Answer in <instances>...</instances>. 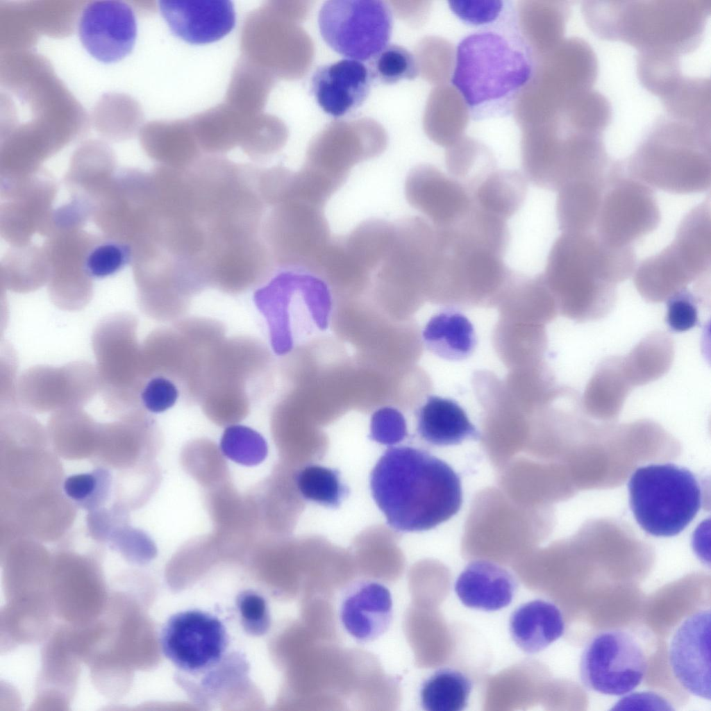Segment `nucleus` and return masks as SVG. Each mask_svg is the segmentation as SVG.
<instances>
[{
	"label": "nucleus",
	"instance_id": "f257e3e1",
	"mask_svg": "<svg viewBox=\"0 0 711 711\" xmlns=\"http://www.w3.org/2000/svg\"><path fill=\"white\" fill-rule=\"evenodd\" d=\"M482 24L458 43L451 76L476 120L509 114L535 69L512 6Z\"/></svg>",
	"mask_w": 711,
	"mask_h": 711
},
{
	"label": "nucleus",
	"instance_id": "f03ea898",
	"mask_svg": "<svg viewBox=\"0 0 711 711\" xmlns=\"http://www.w3.org/2000/svg\"><path fill=\"white\" fill-rule=\"evenodd\" d=\"M374 500L387 524L401 532L432 529L462 503L461 481L446 462L408 446L387 448L370 476Z\"/></svg>",
	"mask_w": 711,
	"mask_h": 711
},
{
	"label": "nucleus",
	"instance_id": "7ed1b4c3",
	"mask_svg": "<svg viewBox=\"0 0 711 711\" xmlns=\"http://www.w3.org/2000/svg\"><path fill=\"white\" fill-rule=\"evenodd\" d=\"M710 10V0L589 1L582 12L602 39L680 57L699 47Z\"/></svg>",
	"mask_w": 711,
	"mask_h": 711
},
{
	"label": "nucleus",
	"instance_id": "20e7f679",
	"mask_svg": "<svg viewBox=\"0 0 711 711\" xmlns=\"http://www.w3.org/2000/svg\"><path fill=\"white\" fill-rule=\"evenodd\" d=\"M633 270L628 249L608 246L590 232L562 233L546 265V275L567 293L573 317L580 322L607 315L616 302V285Z\"/></svg>",
	"mask_w": 711,
	"mask_h": 711
},
{
	"label": "nucleus",
	"instance_id": "39448f33",
	"mask_svg": "<svg viewBox=\"0 0 711 711\" xmlns=\"http://www.w3.org/2000/svg\"><path fill=\"white\" fill-rule=\"evenodd\" d=\"M710 130L666 115L625 164L629 177L650 187L689 194L710 187Z\"/></svg>",
	"mask_w": 711,
	"mask_h": 711
},
{
	"label": "nucleus",
	"instance_id": "423d86ee",
	"mask_svg": "<svg viewBox=\"0 0 711 711\" xmlns=\"http://www.w3.org/2000/svg\"><path fill=\"white\" fill-rule=\"evenodd\" d=\"M630 509L639 526L655 537H672L694 519L702 504L699 480L671 463L637 468L628 482Z\"/></svg>",
	"mask_w": 711,
	"mask_h": 711
},
{
	"label": "nucleus",
	"instance_id": "0eeeda50",
	"mask_svg": "<svg viewBox=\"0 0 711 711\" xmlns=\"http://www.w3.org/2000/svg\"><path fill=\"white\" fill-rule=\"evenodd\" d=\"M269 208L262 234L275 266L315 273L333 238L324 207L285 199Z\"/></svg>",
	"mask_w": 711,
	"mask_h": 711
},
{
	"label": "nucleus",
	"instance_id": "6e6552de",
	"mask_svg": "<svg viewBox=\"0 0 711 711\" xmlns=\"http://www.w3.org/2000/svg\"><path fill=\"white\" fill-rule=\"evenodd\" d=\"M318 25L333 50L362 62L388 44L393 20L390 7L383 1L331 0L321 6Z\"/></svg>",
	"mask_w": 711,
	"mask_h": 711
},
{
	"label": "nucleus",
	"instance_id": "1a4fd4ad",
	"mask_svg": "<svg viewBox=\"0 0 711 711\" xmlns=\"http://www.w3.org/2000/svg\"><path fill=\"white\" fill-rule=\"evenodd\" d=\"M646 669L642 647L630 633L620 629L594 636L584 648L579 664L585 687L611 696L632 692L642 682Z\"/></svg>",
	"mask_w": 711,
	"mask_h": 711
},
{
	"label": "nucleus",
	"instance_id": "9d476101",
	"mask_svg": "<svg viewBox=\"0 0 711 711\" xmlns=\"http://www.w3.org/2000/svg\"><path fill=\"white\" fill-rule=\"evenodd\" d=\"M623 172L609 174L595 224L599 238L616 248L651 233L660 217L651 187Z\"/></svg>",
	"mask_w": 711,
	"mask_h": 711
},
{
	"label": "nucleus",
	"instance_id": "9b49d317",
	"mask_svg": "<svg viewBox=\"0 0 711 711\" xmlns=\"http://www.w3.org/2000/svg\"><path fill=\"white\" fill-rule=\"evenodd\" d=\"M165 658L181 672H208L224 660L229 644L224 624L214 614L190 609L172 614L160 637Z\"/></svg>",
	"mask_w": 711,
	"mask_h": 711
},
{
	"label": "nucleus",
	"instance_id": "f8f14e48",
	"mask_svg": "<svg viewBox=\"0 0 711 711\" xmlns=\"http://www.w3.org/2000/svg\"><path fill=\"white\" fill-rule=\"evenodd\" d=\"M272 2L253 10L242 32V56L271 72L276 78H294L297 61L295 34L299 29Z\"/></svg>",
	"mask_w": 711,
	"mask_h": 711
},
{
	"label": "nucleus",
	"instance_id": "ddd939ff",
	"mask_svg": "<svg viewBox=\"0 0 711 711\" xmlns=\"http://www.w3.org/2000/svg\"><path fill=\"white\" fill-rule=\"evenodd\" d=\"M80 41L95 59L104 63L119 61L133 50L137 34L133 8L117 0L88 3L78 24Z\"/></svg>",
	"mask_w": 711,
	"mask_h": 711
},
{
	"label": "nucleus",
	"instance_id": "4468645a",
	"mask_svg": "<svg viewBox=\"0 0 711 711\" xmlns=\"http://www.w3.org/2000/svg\"><path fill=\"white\" fill-rule=\"evenodd\" d=\"M404 192L408 203L435 228L454 224L474 205L465 185L430 165H419L409 172Z\"/></svg>",
	"mask_w": 711,
	"mask_h": 711
},
{
	"label": "nucleus",
	"instance_id": "2eb2a0df",
	"mask_svg": "<svg viewBox=\"0 0 711 711\" xmlns=\"http://www.w3.org/2000/svg\"><path fill=\"white\" fill-rule=\"evenodd\" d=\"M386 145L387 138L383 131L362 135L324 131L310 144L303 167L340 188L354 166L378 156Z\"/></svg>",
	"mask_w": 711,
	"mask_h": 711
},
{
	"label": "nucleus",
	"instance_id": "dca6fc26",
	"mask_svg": "<svg viewBox=\"0 0 711 711\" xmlns=\"http://www.w3.org/2000/svg\"><path fill=\"white\" fill-rule=\"evenodd\" d=\"M710 610L687 617L674 632L669 662L674 677L689 693L710 700Z\"/></svg>",
	"mask_w": 711,
	"mask_h": 711
},
{
	"label": "nucleus",
	"instance_id": "f3484780",
	"mask_svg": "<svg viewBox=\"0 0 711 711\" xmlns=\"http://www.w3.org/2000/svg\"><path fill=\"white\" fill-rule=\"evenodd\" d=\"M158 6L171 31L190 44L217 41L235 25V7L228 0H161Z\"/></svg>",
	"mask_w": 711,
	"mask_h": 711
},
{
	"label": "nucleus",
	"instance_id": "a211bd4d",
	"mask_svg": "<svg viewBox=\"0 0 711 711\" xmlns=\"http://www.w3.org/2000/svg\"><path fill=\"white\" fill-rule=\"evenodd\" d=\"M339 616L344 630L353 639L359 643L373 642L385 633L392 624V594L378 581H356L344 591Z\"/></svg>",
	"mask_w": 711,
	"mask_h": 711
},
{
	"label": "nucleus",
	"instance_id": "6ab92c4d",
	"mask_svg": "<svg viewBox=\"0 0 711 711\" xmlns=\"http://www.w3.org/2000/svg\"><path fill=\"white\" fill-rule=\"evenodd\" d=\"M371 83L367 65L346 58L318 67L312 76L311 92L326 113L340 117L365 102Z\"/></svg>",
	"mask_w": 711,
	"mask_h": 711
},
{
	"label": "nucleus",
	"instance_id": "aec40b11",
	"mask_svg": "<svg viewBox=\"0 0 711 711\" xmlns=\"http://www.w3.org/2000/svg\"><path fill=\"white\" fill-rule=\"evenodd\" d=\"M454 589L466 607L496 611L510 604L517 589V582L501 566L478 560L470 562L460 573Z\"/></svg>",
	"mask_w": 711,
	"mask_h": 711
},
{
	"label": "nucleus",
	"instance_id": "412c9836",
	"mask_svg": "<svg viewBox=\"0 0 711 711\" xmlns=\"http://www.w3.org/2000/svg\"><path fill=\"white\" fill-rule=\"evenodd\" d=\"M560 610L553 603L537 599L515 609L509 620V631L517 646L526 653L543 651L564 632Z\"/></svg>",
	"mask_w": 711,
	"mask_h": 711
},
{
	"label": "nucleus",
	"instance_id": "4be33fe9",
	"mask_svg": "<svg viewBox=\"0 0 711 711\" xmlns=\"http://www.w3.org/2000/svg\"><path fill=\"white\" fill-rule=\"evenodd\" d=\"M635 269V287L650 302L668 300L697 280L672 243L644 260Z\"/></svg>",
	"mask_w": 711,
	"mask_h": 711
},
{
	"label": "nucleus",
	"instance_id": "5701e85b",
	"mask_svg": "<svg viewBox=\"0 0 711 711\" xmlns=\"http://www.w3.org/2000/svg\"><path fill=\"white\" fill-rule=\"evenodd\" d=\"M416 417L418 434L433 445H456L478 436L465 410L449 398L429 396Z\"/></svg>",
	"mask_w": 711,
	"mask_h": 711
},
{
	"label": "nucleus",
	"instance_id": "b1692460",
	"mask_svg": "<svg viewBox=\"0 0 711 711\" xmlns=\"http://www.w3.org/2000/svg\"><path fill=\"white\" fill-rule=\"evenodd\" d=\"M249 117L223 103L189 120L202 152L221 156L242 145Z\"/></svg>",
	"mask_w": 711,
	"mask_h": 711
},
{
	"label": "nucleus",
	"instance_id": "393cba45",
	"mask_svg": "<svg viewBox=\"0 0 711 711\" xmlns=\"http://www.w3.org/2000/svg\"><path fill=\"white\" fill-rule=\"evenodd\" d=\"M606 181L576 180L558 190L556 215L562 233H587L595 226Z\"/></svg>",
	"mask_w": 711,
	"mask_h": 711
},
{
	"label": "nucleus",
	"instance_id": "a878e982",
	"mask_svg": "<svg viewBox=\"0 0 711 711\" xmlns=\"http://www.w3.org/2000/svg\"><path fill=\"white\" fill-rule=\"evenodd\" d=\"M528 191L521 172L494 169L471 190L474 205L480 210L506 220L522 206Z\"/></svg>",
	"mask_w": 711,
	"mask_h": 711
},
{
	"label": "nucleus",
	"instance_id": "bb28decb",
	"mask_svg": "<svg viewBox=\"0 0 711 711\" xmlns=\"http://www.w3.org/2000/svg\"><path fill=\"white\" fill-rule=\"evenodd\" d=\"M423 337L427 348L444 360L458 361L468 358L476 344L474 328L462 313L447 310L433 316Z\"/></svg>",
	"mask_w": 711,
	"mask_h": 711
},
{
	"label": "nucleus",
	"instance_id": "cd10ccee",
	"mask_svg": "<svg viewBox=\"0 0 711 711\" xmlns=\"http://www.w3.org/2000/svg\"><path fill=\"white\" fill-rule=\"evenodd\" d=\"M394 223L370 219L358 224L348 235L338 237L347 257L368 274L378 269L391 247Z\"/></svg>",
	"mask_w": 711,
	"mask_h": 711
},
{
	"label": "nucleus",
	"instance_id": "c85d7f7f",
	"mask_svg": "<svg viewBox=\"0 0 711 711\" xmlns=\"http://www.w3.org/2000/svg\"><path fill=\"white\" fill-rule=\"evenodd\" d=\"M632 385L626 378L622 357H610L596 367L581 403L593 414H615L623 405Z\"/></svg>",
	"mask_w": 711,
	"mask_h": 711
},
{
	"label": "nucleus",
	"instance_id": "c756f323",
	"mask_svg": "<svg viewBox=\"0 0 711 711\" xmlns=\"http://www.w3.org/2000/svg\"><path fill=\"white\" fill-rule=\"evenodd\" d=\"M674 356L671 337L655 331L642 339L626 356L623 368L632 387L646 385L662 376L671 367Z\"/></svg>",
	"mask_w": 711,
	"mask_h": 711
},
{
	"label": "nucleus",
	"instance_id": "7c9ffc66",
	"mask_svg": "<svg viewBox=\"0 0 711 711\" xmlns=\"http://www.w3.org/2000/svg\"><path fill=\"white\" fill-rule=\"evenodd\" d=\"M276 78L269 70L242 56L233 72L226 103L245 115L259 114Z\"/></svg>",
	"mask_w": 711,
	"mask_h": 711
},
{
	"label": "nucleus",
	"instance_id": "2f4dec72",
	"mask_svg": "<svg viewBox=\"0 0 711 711\" xmlns=\"http://www.w3.org/2000/svg\"><path fill=\"white\" fill-rule=\"evenodd\" d=\"M471 689L465 674L452 668L440 669L422 683L420 704L427 711H461L468 704Z\"/></svg>",
	"mask_w": 711,
	"mask_h": 711
},
{
	"label": "nucleus",
	"instance_id": "473e14b6",
	"mask_svg": "<svg viewBox=\"0 0 711 711\" xmlns=\"http://www.w3.org/2000/svg\"><path fill=\"white\" fill-rule=\"evenodd\" d=\"M668 116L710 129V82L700 77H683L662 100Z\"/></svg>",
	"mask_w": 711,
	"mask_h": 711
},
{
	"label": "nucleus",
	"instance_id": "72a5a7b5",
	"mask_svg": "<svg viewBox=\"0 0 711 711\" xmlns=\"http://www.w3.org/2000/svg\"><path fill=\"white\" fill-rule=\"evenodd\" d=\"M162 140L153 153L161 165L184 169L193 165L203 155L189 119L165 124Z\"/></svg>",
	"mask_w": 711,
	"mask_h": 711
},
{
	"label": "nucleus",
	"instance_id": "f704fd0d",
	"mask_svg": "<svg viewBox=\"0 0 711 711\" xmlns=\"http://www.w3.org/2000/svg\"><path fill=\"white\" fill-rule=\"evenodd\" d=\"M296 487L306 500L331 508L340 506L349 494L337 470L310 464L296 475Z\"/></svg>",
	"mask_w": 711,
	"mask_h": 711
},
{
	"label": "nucleus",
	"instance_id": "c9c22d12",
	"mask_svg": "<svg viewBox=\"0 0 711 711\" xmlns=\"http://www.w3.org/2000/svg\"><path fill=\"white\" fill-rule=\"evenodd\" d=\"M680 57L659 53H638L637 73L646 90L662 99L683 78Z\"/></svg>",
	"mask_w": 711,
	"mask_h": 711
},
{
	"label": "nucleus",
	"instance_id": "e433bc0d",
	"mask_svg": "<svg viewBox=\"0 0 711 711\" xmlns=\"http://www.w3.org/2000/svg\"><path fill=\"white\" fill-rule=\"evenodd\" d=\"M367 67L371 82L386 85L415 79L419 73L414 55L397 44H387L368 60Z\"/></svg>",
	"mask_w": 711,
	"mask_h": 711
},
{
	"label": "nucleus",
	"instance_id": "4c0bfd02",
	"mask_svg": "<svg viewBox=\"0 0 711 711\" xmlns=\"http://www.w3.org/2000/svg\"><path fill=\"white\" fill-rule=\"evenodd\" d=\"M110 480L109 472L98 468L91 472L68 476L64 481L63 490L78 506L92 510L100 508L106 501Z\"/></svg>",
	"mask_w": 711,
	"mask_h": 711
},
{
	"label": "nucleus",
	"instance_id": "58836bf2",
	"mask_svg": "<svg viewBox=\"0 0 711 711\" xmlns=\"http://www.w3.org/2000/svg\"><path fill=\"white\" fill-rule=\"evenodd\" d=\"M220 447L224 455L245 465H257L267 454L264 438L250 428L240 425L231 426L225 430Z\"/></svg>",
	"mask_w": 711,
	"mask_h": 711
},
{
	"label": "nucleus",
	"instance_id": "ea45409f",
	"mask_svg": "<svg viewBox=\"0 0 711 711\" xmlns=\"http://www.w3.org/2000/svg\"><path fill=\"white\" fill-rule=\"evenodd\" d=\"M130 247L117 241H104L89 249L84 261L86 275L104 278L122 269L130 260Z\"/></svg>",
	"mask_w": 711,
	"mask_h": 711
},
{
	"label": "nucleus",
	"instance_id": "a19ab883",
	"mask_svg": "<svg viewBox=\"0 0 711 711\" xmlns=\"http://www.w3.org/2000/svg\"><path fill=\"white\" fill-rule=\"evenodd\" d=\"M235 605L240 624L246 633L253 636L263 635L271 626V617L266 599L252 589L240 592Z\"/></svg>",
	"mask_w": 711,
	"mask_h": 711
},
{
	"label": "nucleus",
	"instance_id": "79ce46f5",
	"mask_svg": "<svg viewBox=\"0 0 711 711\" xmlns=\"http://www.w3.org/2000/svg\"><path fill=\"white\" fill-rule=\"evenodd\" d=\"M178 397L176 384L167 376L156 375L144 385L140 399L144 408L154 413L162 412L174 405Z\"/></svg>",
	"mask_w": 711,
	"mask_h": 711
},
{
	"label": "nucleus",
	"instance_id": "37998d69",
	"mask_svg": "<svg viewBox=\"0 0 711 711\" xmlns=\"http://www.w3.org/2000/svg\"><path fill=\"white\" fill-rule=\"evenodd\" d=\"M667 301V322L672 331H686L697 324V300L687 288L677 292Z\"/></svg>",
	"mask_w": 711,
	"mask_h": 711
},
{
	"label": "nucleus",
	"instance_id": "c03bdc74",
	"mask_svg": "<svg viewBox=\"0 0 711 711\" xmlns=\"http://www.w3.org/2000/svg\"><path fill=\"white\" fill-rule=\"evenodd\" d=\"M623 696L611 710H674L669 701L653 692L628 693Z\"/></svg>",
	"mask_w": 711,
	"mask_h": 711
}]
</instances>
